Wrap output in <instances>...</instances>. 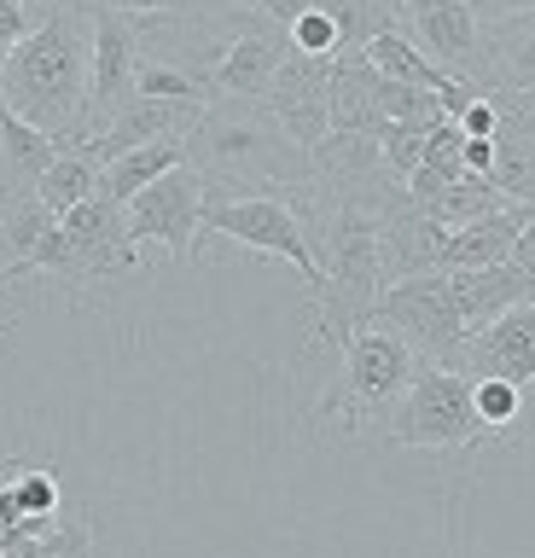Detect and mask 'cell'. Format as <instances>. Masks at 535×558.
<instances>
[{
  "label": "cell",
  "mask_w": 535,
  "mask_h": 558,
  "mask_svg": "<svg viewBox=\"0 0 535 558\" xmlns=\"http://www.w3.org/2000/svg\"><path fill=\"white\" fill-rule=\"evenodd\" d=\"M82 7H88V0H82ZM88 17H94V87H88V122H82L76 146L99 140L134 99H141V64H146L141 17L111 12V7H88Z\"/></svg>",
  "instance_id": "52a82bcc"
},
{
  "label": "cell",
  "mask_w": 535,
  "mask_h": 558,
  "mask_svg": "<svg viewBox=\"0 0 535 558\" xmlns=\"http://www.w3.org/2000/svg\"><path fill=\"white\" fill-rule=\"evenodd\" d=\"M477 12H483V24H507V17L535 12V0H477Z\"/></svg>",
  "instance_id": "d4e9b609"
},
{
  "label": "cell",
  "mask_w": 535,
  "mask_h": 558,
  "mask_svg": "<svg viewBox=\"0 0 535 558\" xmlns=\"http://www.w3.org/2000/svg\"><path fill=\"white\" fill-rule=\"evenodd\" d=\"M204 209H210V181H204V169L181 163L163 181H151L141 198H129L123 216H129V233L141 244H158L169 256H198Z\"/></svg>",
  "instance_id": "ba28073f"
},
{
  "label": "cell",
  "mask_w": 535,
  "mask_h": 558,
  "mask_svg": "<svg viewBox=\"0 0 535 558\" xmlns=\"http://www.w3.org/2000/svg\"><path fill=\"white\" fill-rule=\"evenodd\" d=\"M47 12H53V7H47V0H0V76H7L12 52L24 47V35L36 29Z\"/></svg>",
  "instance_id": "44dd1931"
},
{
  "label": "cell",
  "mask_w": 535,
  "mask_h": 558,
  "mask_svg": "<svg viewBox=\"0 0 535 558\" xmlns=\"http://www.w3.org/2000/svg\"><path fill=\"white\" fill-rule=\"evenodd\" d=\"M59 151H64V140L41 134L36 122H24L19 111H0V157H7V169H0V192H36Z\"/></svg>",
  "instance_id": "2e32d148"
},
{
  "label": "cell",
  "mask_w": 535,
  "mask_h": 558,
  "mask_svg": "<svg viewBox=\"0 0 535 558\" xmlns=\"http://www.w3.org/2000/svg\"><path fill=\"white\" fill-rule=\"evenodd\" d=\"M186 163L204 169L210 198L245 192H297L315 181V151L285 134V122L263 99H210L204 122L186 134Z\"/></svg>",
  "instance_id": "7a4b0ae2"
},
{
  "label": "cell",
  "mask_w": 535,
  "mask_h": 558,
  "mask_svg": "<svg viewBox=\"0 0 535 558\" xmlns=\"http://www.w3.org/2000/svg\"><path fill=\"white\" fill-rule=\"evenodd\" d=\"M99 174H106V169H99L82 146L64 140V151L53 157V169L41 174L36 192H41V204L53 209V216H71V209H82L88 198H99Z\"/></svg>",
  "instance_id": "d6986e66"
},
{
  "label": "cell",
  "mask_w": 535,
  "mask_h": 558,
  "mask_svg": "<svg viewBox=\"0 0 535 558\" xmlns=\"http://www.w3.org/2000/svg\"><path fill=\"white\" fill-rule=\"evenodd\" d=\"M454 279V303H460V314H465V331H477L483 326H495L507 308H518V303H530L535 296V279L518 268V262H495V268H460V274H448Z\"/></svg>",
  "instance_id": "9a60e30c"
},
{
  "label": "cell",
  "mask_w": 535,
  "mask_h": 558,
  "mask_svg": "<svg viewBox=\"0 0 535 558\" xmlns=\"http://www.w3.org/2000/svg\"><path fill=\"white\" fill-rule=\"evenodd\" d=\"M454 122H460V129L472 134V140H495V134H500V99H495V94H477Z\"/></svg>",
  "instance_id": "cb8c5ba5"
},
{
  "label": "cell",
  "mask_w": 535,
  "mask_h": 558,
  "mask_svg": "<svg viewBox=\"0 0 535 558\" xmlns=\"http://www.w3.org/2000/svg\"><path fill=\"white\" fill-rule=\"evenodd\" d=\"M512 262H518V268H524V274L535 279V221L524 227V239H518V251H512Z\"/></svg>",
  "instance_id": "4316f807"
},
{
  "label": "cell",
  "mask_w": 535,
  "mask_h": 558,
  "mask_svg": "<svg viewBox=\"0 0 535 558\" xmlns=\"http://www.w3.org/2000/svg\"><path fill=\"white\" fill-rule=\"evenodd\" d=\"M465 169L495 181V140H472V134H465Z\"/></svg>",
  "instance_id": "484cf974"
},
{
  "label": "cell",
  "mask_w": 535,
  "mask_h": 558,
  "mask_svg": "<svg viewBox=\"0 0 535 558\" xmlns=\"http://www.w3.org/2000/svg\"><path fill=\"white\" fill-rule=\"evenodd\" d=\"M263 105L285 122V134L297 146L315 151L332 134V59H315V52L291 47V59L280 64V82H273V94Z\"/></svg>",
  "instance_id": "8fae6325"
},
{
  "label": "cell",
  "mask_w": 535,
  "mask_h": 558,
  "mask_svg": "<svg viewBox=\"0 0 535 558\" xmlns=\"http://www.w3.org/2000/svg\"><path fill=\"white\" fill-rule=\"evenodd\" d=\"M535 221V204H507L483 221H465V227H448L442 233V251H437V268L442 274H460V268H495V262H512L524 227Z\"/></svg>",
  "instance_id": "5bb4252c"
},
{
  "label": "cell",
  "mask_w": 535,
  "mask_h": 558,
  "mask_svg": "<svg viewBox=\"0 0 535 558\" xmlns=\"http://www.w3.org/2000/svg\"><path fill=\"white\" fill-rule=\"evenodd\" d=\"M204 122V99H134L123 117L111 122L99 140H88V151L99 169L111 163V157H123V151H141V146H158V140H186ZM76 146V140H71Z\"/></svg>",
  "instance_id": "7c38bea8"
},
{
  "label": "cell",
  "mask_w": 535,
  "mask_h": 558,
  "mask_svg": "<svg viewBox=\"0 0 535 558\" xmlns=\"http://www.w3.org/2000/svg\"><path fill=\"white\" fill-rule=\"evenodd\" d=\"M88 87H94V17L82 0H53V12L12 52L7 76H0V99H7V111L36 122L41 134L82 140Z\"/></svg>",
  "instance_id": "6da1fadb"
},
{
  "label": "cell",
  "mask_w": 535,
  "mask_h": 558,
  "mask_svg": "<svg viewBox=\"0 0 535 558\" xmlns=\"http://www.w3.org/2000/svg\"><path fill=\"white\" fill-rule=\"evenodd\" d=\"M378 320L402 331L425 361L460 366L465 373V343H472V331H465V314L454 303V279H448L442 268L390 279L385 296H378Z\"/></svg>",
  "instance_id": "8992f818"
},
{
  "label": "cell",
  "mask_w": 535,
  "mask_h": 558,
  "mask_svg": "<svg viewBox=\"0 0 535 558\" xmlns=\"http://www.w3.org/2000/svg\"><path fill=\"white\" fill-rule=\"evenodd\" d=\"M402 24L448 76L483 87L489 76V24L477 0H402Z\"/></svg>",
  "instance_id": "30bf717a"
},
{
  "label": "cell",
  "mask_w": 535,
  "mask_h": 558,
  "mask_svg": "<svg viewBox=\"0 0 535 558\" xmlns=\"http://www.w3.org/2000/svg\"><path fill=\"white\" fill-rule=\"evenodd\" d=\"M285 35H291V47H297V52H315V59H338V52H343V29H338V17L326 7L303 12Z\"/></svg>",
  "instance_id": "7402d4cb"
},
{
  "label": "cell",
  "mask_w": 535,
  "mask_h": 558,
  "mask_svg": "<svg viewBox=\"0 0 535 558\" xmlns=\"http://www.w3.org/2000/svg\"><path fill=\"white\" fill-rule=\"evenodd\" d=\"M0 331H7V320H0Z\"/></svg>",
  "instance_id": "f1b7e54d"
},
{
  "label": "cell",
  "mask_w": 535,
  "mask_h": 558,
  "mask_svg": "<svg viewBox=\"0 0 535 558\" xmlns=\"http://www.w3.org/2000/svg\"><path fill=\"white\" fill-rule=\"evenodd\" d=\"M535 94V12L507 17V24H489V76H483V94Z\"/></svg>",
  "instance_id": "e0dca14e"
},
{
  "label": "cell",
  "mask_w": 535,
  "mask_h": 558,
  "mask_svg": "<svg viewBox=\"0 0 535 558\" xmlns=\"http://www.w3.org/2000/svg\"><path fill=\"white\" fill-rule=\"evenodd\" d=\"M204 233H221L245 251L280 256L297 268V279L308 286V296H326V268L315 256V239H308V221L291 192H245V198H210L204 209Z\"/></svg>",
  "instance_id": "5b68a950"
},
{
  "label": "cell",
  "mask_w": 535,
  "mask_h": 558,
  "mask_svg": "<svg viewBox=\"0 0 535 558\" xmlns=\"http://www.w3.org/2000/svg\"><path fill=\"white\" fill-rule=\"evenodd\" d=\"M181 163H186V140H158V146L123 151V157L106 163V174H99V192H106L111 204H129V198H141L151 181H163V174L181 169Z\"/></svg>",
  "instance_id": "ac0fdd59"
},
{
  "label": "cell",
  "mask_w": 535,
  "mask_h": 558,
  "mask_svg": "<svg viewBox=\"0 0 535 558\" xmlns=\"http://www.w3.org/2000/svg\"><path fill=\"white\" fill-rule=\"evenodd\" d=\"M88 7H111L129 17H193L198 0H88Z\"/></svg>",
  "instance_id": "603a6c76"
},
{
  "label": "cell",
  "mask_w": 535,
  "mask_h": 558,
  "mask_svg": "<svg viewBox=\"0 0 535 558\" xmlns=\"http://www.w3.org/2000/svg\"><path fill=\"white\" fill-rule=\"evenodd\" d=\"M465 373L472 378H512V384H535V296L507 308L495 326H483L465 343Z\"/></svg>",
  "instance_id": "4fadbf2b"
},
{
  "label": "cell",
  "mask_w": 535,
  "mask_h": 558,
  "mask_svg": "<svg viewBox=\"0 0 535 558\" xmlns=\"http://www.w3.org/2000/svg\"><path fill=\"white\" fill-rule=\"evenodd\" d=\"M141 251H146V244L129 233L123 204H111L106 192L64 216V286L129 279L134 268H141Z\"/></svg>",
  "instance_id": "9c48e42d"
},
{
  "label": "cell",
  "mask_w": 535,
  "mask_h": 558,
  "mask_svg": "<svg viewBox=\"0 0 535 558\" xmlns=\"http://www.w3.org/2000/svg\"><path fill=\"white\" fill-rule=\"evenodd\" d=\"M338 349H343L338 384L320 401V418H338V425L390 418L396 401L408 396V384L420 378V366H425L420 349H413L396 326H385V320H367V326L343 331Z\"/></svg>",
  "instance_id": "3957f363"
},
{
  "label": "cell",
  "mask_w": 535,
  "mask_h": 558,
  "mask_svg": "<svg viewBox=\"0 0 535 558\" xmlns=\"http://www.w3.org/2000/svg\"><path fill=\"white\" fill-rule=\"evenodd\" d=\"M0 111H7V99H0ZM0 169H7V157H0Z\"/></svg>",
  "instance_id": "83f0119b"
},
{
  "label": "cell",
  "mask_w": 535,
  "mask_h": 558,
  "mask_svg": "<svg viewBox=\"0 0 535 558\" xmlns=\"http://www.w3.org/2000/svg\"><path fill=\"white\" fill-rule=\"evenodd\" d=\"M472 396L489 430H512L524 418V384H512V378H472Z\"/></svg>",
  "instance_id": "ffe728a7"
},
{
  "label": "cell",
  "mask_w": 535,
  "mask_h": 558,
  "mask_svg": "<svg viewBox=\"0 0 535 558\" xmlns=\"http://www.w3.org/2000/svg\"><path fill=\"white\" fill-rule=\"evenodd\" d=\"M385 436L396 448H420V453H465V448L489 442L495 430L477 413L472 373L425 361L420 378L408 384V396L396 401V413L385 418Z\"/></svg>",
  "instance_id": "277c9868"
}]
</instances>
